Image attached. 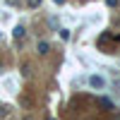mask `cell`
I'll use <instances>...</instances> for the list:
<instances>
[{"mask_svg":"<svg viewBox=\"0 0 120 120\" xmlns=\"http://www.w3.org/2000/svg\"><path fill=\"white\" fill-rule=\"evenodd\" d=\"M22 36H24V26H17L15 29V38H22Z\"/></svg>","mask_w":120,"mask_h":120,"instance_id":"277c9868","label":"cell"},{"mask_svg":"<svg viewBox=\"0 0 120 120\" xmlns=\"http://www.w3.org/2000/svg\"><path fill=\"white\" fill-rule=\"evenodd\" d=\"M0 118H3V120L10 118V108H7V106H0Z\"/></svg>","mask_w":120,"mask_h":120,"instance_id":"7a4b0ae2","label":"cell"},{"mask_svg":"<svg viewBox=\"0 0 120 120\" xmlns=\"http://www.w3.org/2000/svg\"><path fill=\"white\" fill-rule=\"evenodd\" d=\"M55 3H58V5H60V3H65V0H55Z\"/></svg>","mask_w":120,"mask_h":120,"instance_id":"9c48e42d","label":"cell"},{"mask_svg":"<svg viewBox=\"0 0 120 120\" xmlns=\"http://www.w3.org/2000/svg\"><path fill=\"white\" fill-rule=\"evenodd\" d=\"M115 120H120V111H118V113H115Z\"/></svg>","mask_w":120,"mask_h":120,"instance_id":"ba28073f","label":"cell"},{"mask_svg":"<svg viewBox=\"0 0 120 120\" xmlns=\"http://www.w3.org/2000/svg\"><path fill=\"white\" fill-rule=\"evenodd\" d=\"M5 3H7V5H19L22 0H5Z\"/></svg>","mask_w":120,"mask_h":120,"instance_id":"8992f818","label":"cell"},{"mask_svg":"<svg viewBox=\"0 0 120 120\" xmlns=\"http://www.w3.org/2000/svg\"><path fill=\"white\" fill-rule=\"evenodd\" d=\"M89 84L91 86H96V89H101L106 82H103V77H98V75H94V77H89Z\"/></svg>","mask_w":120,"mask_h":120,"instance_id":"6da1fadb","label":"cell"},{"mask_svg":"<svg viewBox=\"0 0 120 120\" xmlns=\"http://www.w3.org/2000/svg\"><path fill=\"white\" fill-rule=\"evenodd\" d=\"M38 53H41V55H46V53H48V43H43V41L38 43Z\"/></svg>","mask_w":120,"mask_h":120,"instance_id":"3957f363","label":"cell"},{"mask_svg":"<svg viewBox=\"0 0 120 120\" xmlns=\"http://www.w3.org/2000/svg\"><path fill=\"white\" fill-rule=\"evenodd\" d=\"M26 3H29V7H38V5H41V0H26Z\"/></svg>","mask_w":120,"mask_h":120,"instance_id":"5b68a950","label":"cell"},{"mask_svg":"<svg viewBox=\"0 0 120 120\" xmlns=\"http://www.w3.org/2000/svg\"><path fill=\"white\" fill-rule=\"evenodd\" d=\"M106 3L111 5V7H118V0H106Z\"/></svg>","mask_w":120,"mask_h":120,"instance_id":"52a82bcc","label":"cell"}]
</instances>
